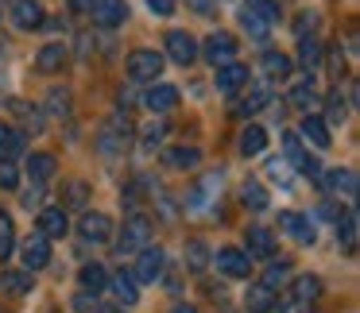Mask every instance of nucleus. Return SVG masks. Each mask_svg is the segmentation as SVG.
<instances>
[{"instance_id": "f257e3e1", "label": "nucleus", "mask_w": 360, "mask_h": 313, "mask_svg": "<svg viewBox=\"0 0 360 313\" xmlns=\"http://www.w3.org/2000/svg\"><path fill=\"white\" fill-rule=\"evenodd\" d=\"M148 240H151V217L148 213H128L124 228H120V236H117V251L124 255V251L148 248Z\"/></svg>"}, {"instance_id": "f03ea898", "label": "nucleus", "mask_w": 360, "mask_h": 313, "mask_svg": "<svg viewBox=\"0 0 360 313\" xmlns=\"http://www.w3.org/2000/svg\"><path fill=\"white\" fill-rule=\"evenodd\" d=\"M128 143H132V124H128V116H112L109 124L97 132V151H101V155H124Z\"/></svg>"}, {"instance_id": "7ed1b4c3", "label": "nucleus", "mask_w": 360, "mask_h": 313, "mask_svg": "<svg viewBox=\"0 0 360 313\" xmlns=\"http://www.w3.org/2000/svg\"><path fill=\"white\" fill-rule=\"evenodd\" d=\"M124 70L132 81H155L163 74V55H155V51H132Z\"/></svg>"}, {"instance_id": "20e7f679", "label": "nucleus", "mask_w": 360, "mask_h": 313, "mask_svg": "<svg viewBox=\"0 0 360 313\" xmlns=\"http://www.w3.org/2000/svg\"><path fill=\"white\" fill-rule=\"evenodd\" d=\"M198 55H205V62H210L213 70H217V66H229V62H233V55H236V39L229 32H213L210 39L202 43Z\"/></svg>"}, {"instance_id": "39448f33", "label": "nucleus", "mask_w": 360, "mask_h": 313, "mask_svg": "<svg viewBox=\"0 0 360 313\" xmlns=\"http://www.w3.org/2000/svg\"><path fill=\"white\" fill-rule=\"evenodd\" d=\"M20 263H24V271L32 274V271H43V267L51 263V240L47 236H27L24 244H20Z\"/></svg>"}, {"instance_id": "423d86ee", "label": "nucleus", "mask_w": 360, "mask_h": 313, "mask_svg": "<svg viewBox=\"0 0 360 313\" xmlns=\"http://www.w3.org/2000/svg\"><path fill=\"white\" fill-rule=\"evenodd\" d=\"M283 147H287V159L295 163V171H302L306 178L321 182V163H318V159H310V155L302 151V143H298V132H283Z\"/></svg>"}, {"instance_id": "0eeeda50", "label": "nucleus", "mask_w": 360, "mask_h": 313, "mask_svg": "<svg viewBox=\"0 0 360 313\" xmlns=\"http://www.w3.org/2000/svg\"><path fill=\"white\" fill-rule=\"evenodd\" d=\"M12 24L20 32H39L47 24V12H43L39 0H12Z\"/></svg>"}, {"instance_id": "6e6552de", "label": "nucleus", "mask_w": 360, "mask_h": 313, "mask_svg": "<svg viewBox=\"0 0 360 313\" xmlns=\"http://www.w3.org/2000/svg\"><path fill=\"white\" fill-rule=\"evenodd\" d=\"M318 186H326L333 197H356V171H349V166L321 171V182H318Z\"/></svg>"}, {"instance_id": "1a4fd4ad", "label": "nucleus", "mask_w": 360, "mask_h": 313, "mask_svg": "<svg viewBox=\"0 0 360 313\" xmlns=\"http://www.w3.org/2000/svg\"><path fill=\"white\" fill-rule=\"evenodd\" d=\"M244 255H248V259H271L275 255L271 228H259V225L244 228Z\"/></svg>"}, {"instance_id": "9d476101", "label": "nucleus", "mask_w": 360, "mask_h": 313, "mask_svg": "<svg viewBox=\"0 0 360 313\" xmlns=\"http://www.w3.org/2000/svg\"><path fill=\"white\" fill-rule=\"evenodd\" d=\"M163 267H167V255L163 248H140V259H136V282H155L163 279Z\"/></svg>"}, {"instance_id": "9b49d317", "label": "nucleus", "mask_w": 360, "mask_h": 313, "mask_svg": "<svg viewBox=\"0 0 360 313\" xmlns=\"http://www.w3.org/2000/svg\"><path fill=\"white\" fill-rule=\"evenodd\" d=\"M78 232L86 244H109L112 240V220L105 217V213H82Z\"/></svg>"}, {"instance_id": "f8f14e48", "label": "nucleus", "mask_w": 360, "mask_h": 313, "mask_svg": "<svg viewBox=\"0 0 360 313\" xmlns=\"http://www.w3.org/2000/svg\"><path fill=\"white\" fill-rule=\"evenodd\" d=\"M89 16H94V24H101V27H120L128 20V4L124 0H94Z\"/></svg>"}, {"instance_id": "ddd939ff", "label": "nucleus", "mask_w": 360, "mask_h": 313, "mask_svg": "<svg viewBox=\"0 0 360 313\" xmlns=\"http://www.w3.org/2000/svg\"><path fill=\"white\" fill-rule=\"evenodd\" d=\"M167 55L179 66H190L198 58V39L190 32H167Z\"/></svg>"}, {"instance_id": "4468645a", "label": "nucleus", "mask_w": 360, "mask_h": 313, "mask_svg": "<svg viewBox=\"0 0 360 313\" xmlns=\"http://www.w3.org/2000/svg\"><path fill=\"white\" fill-rule=\"evenodd\" d=\"M174 105H179V89H174V86H163V81H159V86H151L148 93H143V109L155 112V116L171 112Z\"/></svg>"}, {"instance_id": "2eb2a0df", "label": "nucleus", "mask_w": 360, "mask_h": 313, "mask_svg": "<svg viewBox=\"0 0 360 313\" xmlns=\"http://www.w3.org/2000/svg\"><path fill=\"white\" fill-rule=\"evenodd\" d=\"M217 271H225L229 279H248L252 259L244 255L240 248H221V251H217Z\"/></svg>"}, {"instance_id": "dca6fc26", "label": "nucleus", "mask_w": 360, "mask_h": 313, "mask_svg": "<svg viewBox=\"0 0 360 313\" xmlns=\"http://www.w3.org/2000/svg\"><path fill=\"white\" fill-rule=\"evenodd\" d=\"M287 294L295 298V302H302L306 309H314V302L321 298V279L318 274H298V279L287 286Z\"/></svg>"}, {"instance_id": "f3484780", "label": "nucleus", "mask_w": 360, "mask_h": 313, "mask_svg": "<svg viewBox=\"0 0 360 313\" xmlns=\"http://www.w3.org/2000/svg\"><path fill=\"white\" fill-rule=\"evenodd\" d=\"M66 66V43H43V51L35 55V70L39 74H58Z\"/></svg>"}, {"instance_id": "a211bd4d", "label": "nucleus", "mask_w": 360, "mask_h": 313, "mask_svg": "<svg viewBox=\"0 0 360 313\" xmlns=\"http://www.w3.org/2000/svg\"><path fill=\"white\" fill-rule=\"evenodd\" d=\"M248 81V66H240V62H229V66H217V93H225V97H233L236 89Z\"/></svg>"}, {"instance_id": "6ab92c4d", "label": "nucleus", "mask_w": 360, "mask_h": 313, "mask_svg": "<svg viewBox=\"0 0 360 313\" xmlns=\"http://www.w3.org/2000/svg\"><path fill=\"white\" fill-rule=\"evenodd\" d=\"M279 228H283L287 236H295L298 244H314V228H310V220H306L302 213H295V209L279 213Z\"/></svg>"}, {"instance_id": "aec40b11", "label": "nucleus", "mask_w": 360, "mask_h": 313, "mask_svg": "<svg viewBox=\"0 0 360 313\" xmlns=\"http://www.w3.org/2000/svg\"><path fill=\"white\" fill-rule=\"evenodd\" d=\"M109 294L117 298L120 305H136V302H140V290H136V279H132L128 271L109 274Z\"/></svg>"}, {"instance_id": "412c9836", "label": "nucleus", "mask_w": 360, "mask_h": 313, "mask_svg": "<svg viewBox=\"0 0 360 313\" xmlns=\"http://www.w3.org/2000/svg\"><path fill=\"white\" fill-rule=\"evenodd\" d=\"M24 155V132L12 124H0V163H16Z\"/></svg>"}, {"instance_id": "4be33fe9", "label": "nucleus", "mask_w": 360, "mask_h": 313, "mask_svg": "<svg viewBox=\"0 0 360 313\" xmlns=\"http://www.w3.org/2000/svg\"><path fill=\"white\" fill-rule=\"evenodd\" d=\"M244 309L248 313H271L275 309V290H267L264 282H252L244 290Z\"/></svg>"}, {"instance_id": "5701e85b", "label": "nucleus", "mask_w": 360, "mask_h": 313, "mask_svg": "<svg viewBox=\"0 0 360 313\" xmlns=\"http://www.w3.org/2000/svg\"><path fill=\"white\" fill-rule=\"evenodd\" d=\"M8 112L20 120V132H43V112L35 109V105H27V101H8Z\"/></svg>"}, {"instance_id": "b1692460", "label": "nucleus", "mask_w": 360, "mask_h": 313, "mask_svg": "<svg viewBox=\"0 0 360 313\" xmlns=\"http://www.w3.org/2000/svg\"><path fill=\"white\" fill-rule=\"evenodd\" d=\"M321 58H326V47H321V43L314 39V35H302V39H298V62L306 66V74L318 70Z\"/></svg>"}, {"instance_id": "393cba45", "label": "nucleus", "mask_w": 360, "mask_h": 313, "mask_svg": "<svg viewBox=\"0 0 360 313\" xmlns=\"http://www.w3.org/2000/svg\"><path fill=\"white\" fill-rule=\"evenodd\" d=\"M298 135H306V140L314 143V147H329L333 143V135H329V124L321 116H314V112H306V120H302V132Z\"/></svg>"}, {"instance_id": "a878e982", "label": "nucleus", "mask_w": 360, "mask_h": 313, "mask_svg": "<svg viewBox=\"0 0 360 313\" xmlns=\"http://www.w3.org/2000/svg\"><path fill=\"white\" fill-rule=\"evenodd\" d=\"M66 209H39V236L55 240V236H66Z\"/></svg>"}, {"instance_id": "bb28decb", "label": "nucleus", "mask_w": 360, "mask_h": 313, "mask_svg": "<svg viewBox=\"0 0 360 313\" xmlns=\"http://www.w3.org/2000/svg\"><path fill=\"white\" fill-rule=\"evenodd\" d=\"M198 163H202V151L198 147H171L163 155V166H171V171H194Z\"/></svg>"}, {"instance_id": "cd10ccee", "label": "nucleus", "mask_w": 360, "mask_h": 313, "mask_svg": "<svg viewBox=\"0 0 360 313\" xmlns=\"http://www.w3.org/2000/svg\"><path fill=\"white\" fill-rule=\"evenodd\" d=\"M0 290L12 298H24L32 290V274L27 271H0Z\"/></svg>"}, {"instance_id": "c85d7f7f", "label": "nucleus", "mask_w": 360, "mask_h": 313, "mask_svg": "<svg viewBox=\"0 0 360 313\" xmlns=\"http://www.w3.org/2000/svg\"><path fill=\"white\" fill-rule=\"evenodd\" d=\"M240 205H244V209H252V213H264L271 201H267V189L259 186V182H244V186H240Z\"/></svg>"}, {"instance_id": "c756f323", "label": "nucleus", "mask_w": 360, "mask_h": 313, "mask_svg": "<svg viewBox=\"0 0 360 313\" xmlns=\"http://www.w3.org/2000/svg\"><path fill=\"white\" fill-rule=\"evenodd\" d=\"M264 147H267V132H264L259 124H248V128L240 132V155H244V159H248V155H259Z\"/></svg>"}, {"instance_id": "7c9ffc66", "label": "nucleus", "mask_w": 360, "mask_h": 313, "mask_svg": "<svg viewBox=\"0 0 360 313\" xmlns=\"http://www.w3.org/2000/svg\"><path fill=\"white\" fill-rule=\"evenodd\" d=\"M27 174H32V182L55 178V155H47V151H35V155L27 159Z\"/></svg>"}, {"instance_id": "2f4dec72", "label": "nucleus", "mask_w": 360, "mask_h": 313, "mask_svg": "<svg viewBox=\"0 0 360 313\" xmlns=\"http://www.w3.org/2000/svg\"><path fill=\"white\" fill-rule=\"evenodd\" d=\"M78 282H82V290H89V294H97V290H105V286H109V271H105L101 263H89V267H82Z\"/></svg>"}, {"instance_id": "473e14b6", "label": "nucleus", "mask_w": 360, "mask_h": 313, "mask_svg": "<svg viewBox=\"0 0 360 313\" xmlns=\"http://www.w3.org/2000/svg\"><path fill=\"white\" fill-rule=\"evenodd\" d=\"M264 105H271V89H267V86H256V89H252V93L240 101V105H236L233 112H236V116H252V112H259Z\"/></svg>"}, {"instance_id": "72a5a7b5", "label": "nucleus", "mask_w": 360, "mask_h": 313, "mask_svg": "<svg viewBox=\"0 0 360 313\" xmlns=\"http://www.w3.org/2000/svg\"><path fill=\"white\" fill-rule=\"evenodd\" d=\"M337 236L349 251H356V209H345L337 213Z\"/></svg>"}, {"instance_id": "f704fd0d", "label": "nucleus", "mask_w": 360, "mask_h": 313, "mask_svg": "<svg viewBox=\"0 0 360 313\" xmlns=\"http://www.w3.org/2000/svg\"><path fill=\"white\" fill-rule=\"evenodd\" d=\"M259 66H264V74H267L271 81H287V78H290V58H287V55H275V51H267Z\"/></svg>"}, {"instance_id": "c9c22d12", "label": "nucleus", "mask_w": 360, "mask_h": 313, "mask_svg": "<svg viewBox=\"0 0 360 313\" xmlns=\"http://www.w3.org/2000/svg\"><path fill=\"white\" fill-rule=\"evenodd\" d=\"M287 101L295 105V109H306V112H310V105L318 101V89H314V81H310V78H306V81H298V86L290 89V97H287Z\"/></svg>"}, {"instance_id": "e433bc0d", "label": "nucleus", "mask_w": 360, "mask_h": 313, "mask_svg": "<svg viewBox=\"0 0 360 313\" xmlns=\"http://www.w3.org/2000/svg\"><path fill=\"white\" fill-rule=\"evenodd\" d=\"M182 255H186V267H190V271H205V263H210V248H205L202 240H190Z\"/></svg>"}, {"instance_id": "4c0bfd02", "label": "nucleus", "mask_w": 360, "mask_h": 313, "mask_svg": "<svg viewBox=\"0 0 360 313\" xmlns=\"http://www.w3.org/2000/svg\"><path fill=\"white\" fill-rule=\"evenodd\" d=\"M240 27H244V32L252 35V39H267V32H271V27H267L264 20L256 16V8H252V4H248V8L240 12Z\"/></svg>"}, {"instance_id": "58836bf2", "label": "nucleus", "mask_w": 360, "mask_h": 313, "mask_svg": "<svg viewBox=\"0 0 360 313\" xmlns=\"http://www.w3.org/2000/svg\"><path fill=\"white\" fill-rule=\"evenodd\" d=\"M63 197H66V209H86V197H89V182H66Z\"/></svg>"}, {"instance_id": "ea45409f", "label": "nucleus", "mask_w": 360, "mask_h": 313, "mask_svg": "<svg viewBox=\"0 0 360 313\" xmlns=\"http://www.w3.org/2000/svg\"><path fill=\"white\" fill-rule=\"evenodd\" d=\"M16 248V228H12V217L0 209V259H8V251Z\"/></svg>"}, {"instance_id": "a19ab883", "label": "nucleus", "mask_w": 360, "mask_h": 313, "mask_svg": "<svg viewBox=\"0 0 360 313\" xmlns=\"http://www.w3.org/2000/svg\"><path fill=\"white\" fill-rule=\"evenodd\" d=\"M47 112H51V116H70V93H66V89H51Z\"/></svg>"}, {"instance_id": "79ce46f5", "label": "nucleus", "mask_w": 360, "mask_h": 313, "mask_svg": "<svg viewBox=\"0 0 360 313\" xmlns=\"http://www.w3.org/2000/svg\"><path fill=\"white\" fill-rule=\"evenodd\" d=\"M252 8H256V16L264 20L267 27H271L275 20H279V12H283V8H279V0H256V4H252Z\"/></svg>"}, {"instance_id": "37998d69", "label": "nucleus", "mask_w": 360, "mask_h": 313, "mask_svg": "<svg viewBox=\"0 0 360 313\" xmlns=\"http://www.w3.org/2000/svg\"><path fill=\"white\" fill-rule=\"evenodd\" d=\"M287 279H290V267L287 263H271V267H267V274H264V286L275 290V286H283Z\"/></svg>"}, {"instance_id": "c03bdc74", "label": "nucleus", "mask_w": 360, "mask_h": 313, "mask_svg": "<svg viewBox=\"0 0 360 313\" xmlns=\"http://www.w3.org/2000/svg\"><path fill=\"white\" fill-rule=\"evenodd\" d=\"M163 135H167V124H163V120H151V124L143 128V147H155V143H163Z\"/></svg>"}, {"instance_id": "a18cd8bd", "label": "nucleus", "mask_w": 360, "mask_h": 313, "mask_svg": "<svg viewBox=\"0 0 360 313\" xmlns=\"http://www.w3.org/2000/svg\"><path fill=\"white\" fill-rule=\"evenodd\" d=\"M20 186V171L12 163H0V189H16Z\"/></svg>"}, {"instance_id": "49530a36", "label": "nucleus", "mask_w": 360, "mask_h": 313, "mask_svg": "<svg viewBox=\"0 0 360 313\" xmlns=\"http://www.w3.org/2000/svg\"><path fill=\"white\" fill-rule=\"evenodd\" d=\"M329 120H333V124H337V120H345V112H349V109H345V97H341V89H337V93H329Z\"/></svg>"}, {"instance_id": "de8ad7c7", "label": "nucleus", "mask_w": 360, "mask_h": 313, "mask_svg": "<svg viewBox=\"0 0 360 313\" xmlns=\"http://www.w3.org/2000/svg\"><path fill=\"white\" fill-rule=\"evenodd\" d=\"M314 27H318V16H314V12H306V16H298V24H295L298 39H302L306 32H314Z\"/></svg>"}, {"instance_id": "09e8293b", "label": "nucleus", "mask_w": 360, "mask_h": 313, "mask_svg": "<svg viewBox=\"0 0 360 313\" xmlns=\"http://www.w3.org/2000/svg\"><path fill=\"white\" fill-rule=\"evenodd\" d=\"M148 8L155 12V16H171V12H174V0H148Z\"/></svg>"}, {"instance_id": "8fccbe9b", "label": "nucleus", "mask_w": 360, "mask_h": 313, "mask_svg": "<svg viewBox=\"0 0 360 313\" xmlns=\"http://www.w3.org/2000/svg\"><path fill=\"white\" fill-rule=\"evenodd\" d=\"M329 70H333L337 74V78H341V74H345V58H341V51H329Z\"/></svg>"}, {"instance_id": "3c124183", "label": "nucleus", "mask_w": 360, "mask_h": 313, "mask_svg": "<svg viewBox=\"0 0 360 313\" xmlns=\"http://www.w3.org/2000/svg\"><path fill=\"white\" fill-rule=\"evenodd\" d=\"M186 4L198 12V16H210V12H213V0H186Z\"/></svg>"}, {"instance_id": "603ef678", "label": "nucleus", "mask_w": 360, "mask_h": 313, "mask_svg": "<svg viewBox=\"0 0 360 313\" xmlns=\"http://www.w3.org/2000/svg\"><path fill=\"white\" fill-rule=\"evenodd\" d=\"M39 189H27V194H24V205H27V209H39Z\"/></svg>"}, {"instance_id": "864d4df0", "label": "nucleus", "mask_w": 360, "mask_h": 313, "mask_svg": "<svg viewBox=\"0 0 360 313\" xmlns=\"http://www.w3.org/2000/svg\"><path fill=\"white\" fill-rule=\"evenodd\" d=\"M89 8H94V0H70V12H78V16L89 12Z\"/></svg>"}, {"instance_id": "5fc2aeb1", "label": "nucleus", "mask_w": 360, "mask_h": 313, "mask_svg": "<svg viewBox=\"0 0 360 313\" xmlns=\"http://www.w3.org/2000/svg\"><path fill=\"white\" fill-rule=\"evenodd\" d=\"M171 313H198V309H194V305H174Z\"/></svg>"}]
</instances>
